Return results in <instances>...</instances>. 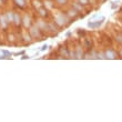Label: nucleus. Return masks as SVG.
<instances>
[{"mask_svg": "<svg viewBox=\"0 0 122 122\" xmlns=\"http://www.w3.org/2000/svg\"><path fill=\"white\" fill-rule=\"evenodd\" d=\"M69 18H68V16L66 15V13H62V12H60V13H58L57 16H56V18H55V23L57 25L58 27H66L69 23Z\"/></svg>", "mask_w": 122, "mask_h": 122, "instance_id": "1", "label": "nucleus"}, {"mask_svg": "<svg viewBox=\"0 0 122 122\" xmlns=\"http://www.w3.org/2000/svg\"><path fill=\"white\" fill-rule=\"evenodd\" d=\"M29 33H30V36H31V38H33V39H40V38H41L42 31L39 29L37 25H35V26L30 27Z\"/></svg>", "mask_w": 122, "mask_h": 122, "instance_id": "2", "label": "nucleus"}, {"mask_svg": "<svg viewBox=\"0 0 122 122\" xmlns=\"http://www.w3.org/2000/svg\"><path fill=\"white\" fill-rule=\"evenodd\" d=\"M117 52L113 50V49H107L104 51V57L106 59H109V60H113V59L117 58Z\"/></svg>", "mask_w": 122, "mask_h": 122, "instance_id": "3", "label": "nucleus"}, {"mask_svg": "<svg viewBox=\"0 0 122 122\" xmlns=\"http://www.w3.org/2000/svg\"><path fill=\"white\" fill-rule=\"evenodd\" d=\"M9 26V22H8V20L6 18V15L5 13H1L0 15V27H1V29L6 30Z\"/></svg>", "mask_w": 122, "mask_h": 122, "instance_id": "4", "label": "nucleus"}, {"mask_svg": "<svg viewBox=\"0 0 122 122\" xmlns=\"http://www.w3.org/2000/svg\"><path fill=\"white\" fill-rule=\"evenodd\" d=\"M12 23H15V26L16 27H20L21 25H22V17L20 16V13L15 12V15H13V22Z\"/></svg>", "mask_w": 122, "mask_h": 122, "instance_id": "5", "label": "nucleus"}, {"mask_svg": "<svg viewBox=\"0 0 122 122\" xmlns=\"http://www.w3.org/2000/svg\"><path fill=\"white\" fill-rule=\"evenodd\" d=\"M37 10H38L39 16L41 17V18H47V17L49 16V10H48V8H46L45 6H41Z\"/></svg>", "mask_w": 122, "mask_h": 122, "instance_id": "6", "label": "nucleus"}, {"mask_svg": "<svg viewBox=\"0 0 122 122\" xmlns=\"http://www.w3.org/2000/svg\"><path fill=\"white\" fill-rule=\"evenodd\" d=\"M22 25L26 28H30L32 26V22H31V17L29 15H25L22 17Z\"/></svg>", "mask_w": 122, "mask_h": 122, "instance_id": "7", "label": "nucleus"}, {"mask_svg": "<svg viewBox=\"0 0 122 122\" xmlns=\"http://www.w3.org/2000/svg\"><path fill=\"white\" fill-rule=\"evenodd\" d=\"M78 15H79V11H78V10H76L73 8V7H72V8H71V9H69L68 10V12H67V16H68V18H69V19H74V18H77L78 17Z\"/></svg>", "mask_w": 122, "mask_h": 122, "instance_id": "8", "label": "nucleus"}, {"mask_svg": "<svg viewBox=\"0 0 122 122\" xmlns=\"http://www.w3.org/2000/svg\"><path fill=\"white\" fill-rule=\"evenodd\" d=\"M37 26H38V28L41 31H48V23L45 22V20H38V22H37Z\"/></svg>", "mask_w": 122, "mask_h": 122, "instance_id": "9", "label": "nucleus"}, {"mask_svg": "<svg viewBox=\"0 0 122 122\" xmlns=\"http://www.w3.org/2000/svg\"><path fill=\"white\" fill-rule=\"evenodd\" d=\"M76 58L77 59H82L83 58V50L81 48L80 46H78L77 48H76Z\"/></svg>", "mask_w": 122, "mask_h": 122, "instance_id": "10", "label": "nucleus"}, {"mask_svg": "<svg viewBox=\"0 0 122 122\" xmlns=\"http://www.w3.org/2000/svg\"><path fill=\"white\" fill-rule=\"evenodd\" d=\"M5 15H6V18H7V20H8L9 25H10V23H12L13 22V15H15V12H13V11H11V10H8Z\"/></svg>", "mask_w": 122, "mask_h": 122, "instance_id": "11", "label": "nucleus"}, {"mask_svg": "<svg viewBox=\"0 0 122 122\" xmlns=\"http://www.w3.org/2000/svg\"><path fill=\"white\" fill-rule=\"evenodd\" d=\"M13 2H15V5H16L18 8H21V9H23L27 5L26 0H13Z\"/></svg>", "mask_w": 122, "mask_h": 122, "instance_id": "12", "label": "nucleus"}, {"mask_svg": "<svg viewBox=\"0 0 122 122\" xmlns=\"http://www.w3.org/2000/svg\"><path fill=\"white\" fill-rule=\"evenodd\" d=\"M48 30H50V31H55V33L58 32V28L56 27V23L53 25V22L48 23Z\"/></svg>", "mask_w": 122, "mask_h": 122, "instance_id": "13", "label": "nucleus"}, {"mask_svg": "<svg viewBox=\"0 0 122 122\" xmlns=\"http://www.w3.org/2000/svg\"><path fill=\"white\" fill-rule=\"evenodd\" d=\"M72 7H73V8H74V9H76V10H78L79 12H80L81 10L83 9V6H82V5H80V3L78 2V1H77V2H73V5H72Z\"/></svg>", "mask_w": 122, "mask_h": 122, "instance_id": "14", "label": "nucleus"}, {"mask_svg": "<svg viewBox=\"0 0 122 122\" xmlns=\"http://www.w3.org/2000/svg\"><path fill=\"white\" fill-rule=\"evenodd\" d=\"M32 5H33V7H35V8H37V9H39L41 6H43L40 0H32Z\"/></svg>", "mask_w": 122, "mask_h": 122, "instance_id": "15", "label": "nucleus"}, {"mask_svg": "<svg viewBox=\"0 0 122 122\" xmlns=\"http://www.w3.org/2000/svg\"><path fill=\"white\" fill-rule=\"evenodd\" d=\"M55 2L58 5V6H66L68 3V0H55Z\"/></svg>", "mask_w": 122, "mask_h": 122, "instance_id": "16", "label": "nucleus"}, {"mask_svg": "<svg viewBox=\"0 0 122 122\" xmlns=\"http://www.w3.org/2000/svg\"><path fill=\"white\" fill-rule=\"evenodd\" d=\"M97 59H106V57H104V52H102V51L97 52Z\"/></svg>", "mask_w": 122, "mask_h": 122, "instance_id": "17", "label": "nucleus"}, {"mask_svg": "<svg viewBox=\"0 0 122 122\" xmlns=\"http://www.w3.org/2000/svg\"><path fill=\"white\" fill-rule=\"evenodd\" d=\"M78 2L80 3V5H82V6H88L89 5V2H90V0H78Z\"/></svg>", "mask_w": 122, "mask_h": 122, "instance_id": "18", "label": "nucleus"}, {"mask_svg": "<svg viewBox=\"0 0 122 122\" xmlns=\"http://www.w3.org/2000/svg\"><path fill=\"white\" fill-rule=\"evenodd\" d=\"M52 1H50V0H47V1H46V2H45V6H46V5H47V6H48V7H46V8H48V9H49V8H51V7L52 6H53V5H52Z\"/></svg>", "mask_w": 122, "mask_h": 122, "instance_id": "19", "label": "nucleus"}, {"mask_svg": "<svg viewBox=\"0 0 122 122\" xmlns=\"http://www.w3.org/2000/svg\"><path fill=\"white\" fill-rule=\"evenodd\" d=\"M47 47H48V46H47V45H45V46H43V47H42V48H41V50H46V49H47Z\"/></svg>", "mask_w": 122, "mask_h": 122, "instance_id": "20", "label": "nucleus"}, {"mask_svg": "<svg viewBox=\"0 0 122 122\" xmlns=\"http://www.w3.org/2000/svg\"><path fill=\"white\" fill-rule=\"evenodd\" d=\"M119 55H120V56H121V58H122V49H121V50H120V52H119Z\"/></svg>", "mask_w": 122, "mask_h": 122, "instance_id": "21", "label": "nucleus"}, {"mask_svg": "<svg viewBox=\"0 0 122 122\" xmlns=\"http://www.w3.org/2000/svg\"><path fill=\"white\" fill-rule=\"evenodd\" d=\"M5 1H6V0H0V3H1V2H5Z\"/></svg>", "mask_w": 122, "mask_h": 122, "instance_id": "22", "label": "nucleus"}]
</instances>
